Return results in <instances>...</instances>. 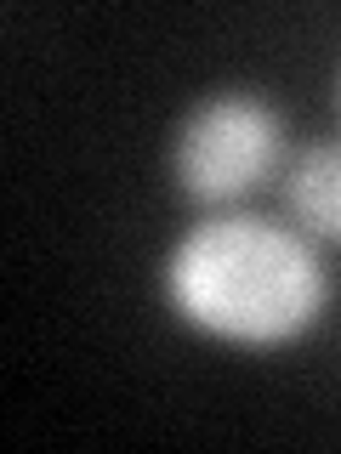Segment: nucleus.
Instances as JSON below:
<instances>
[{"instance_id": "f257e3e1", "label": "nucleus", "mask_w": 341, "mask_h": 454, "mask_svg": "<svg viewBox=\"0 0 341 454\" xmlns=\"http://www.w3.org/2000/svg\"><path fill=\"white\" fill-rule=\"evenodd\" d=\"M165 301L188 330L227 347H290L330 307V273L302 227L205 216L165 255Z\"/></svg>"}, {"instance_id": "f03ea898", "label": "nucleus", "mask_w": 341, "mask_h": 454, "mask_svg": "<svg viewBox=\"0 0 341 454\" xmlns=\"http://www.w3.org/2000/svg\"><path fill=\"white\" fill-rule=\"evenodd\" d=\"M284 160V120L256 91H217L188 108L170 142V176L194 205H239Z\"/></svg>"}, {"instance_id": "7ed1b4c3", "label": "nucleus", "mask_w": 341, "mask_h": 454, "mask_svg": "<svg viewBox=\"0 0 341 454\" xmlns=\"http://www.w3.org/2000/svg\"><path fill=\"white\" fill-rule=\"evenodd\" d=\"M284 205L307 239L341 245V142H313L284 170Z\"/></svg>"}]
</instances>
